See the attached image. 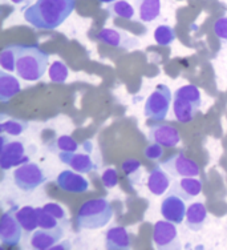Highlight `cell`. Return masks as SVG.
<instances>
[{
  "label": "cell",
  "instance_id": "1",
  "mask_svg": "<svg viewBox=\"0 0 227 250\" xmlns=\"http://www.w3.org/2000/svg\"><path fill=\"white\" fill-rule=\"evenodd\" d=\"M75 5V0H36L24 10V19L34 28L52 31L71 16Z\"/></svg>",
  "mask_w": 227,
  "mask_h": 250
},
{
  "label": "cell",
  "instance_id": "2",
  "mask_svg": "<svg viewBox=\"0 0 227 250\" xmlns=\"http://www.w3.org/2000/svg\"><path fill=\"white\" fill-rule=\"evenodd\" d=\"M16 73L25 82H38L47 72L49 55L38 45L14 44Z\"/></svg>",
  "mask_w": 227,
  "mask_h": 250
},
{
  "label": "cell",
  "instance_id": "3",
  "mask_svg": "<svg viewBox=\"0 0 227 250\" xmlns=\"http://www.w3.org/2000/svg\"><path fill=\"white\" fill-rule=\"evenodd\" d=\"M113 217V208L107 198H95L82 204L76 216L80 230L100 229L109 224Z\"/></svg>",
  "mask_w": 227,
  "mask_h": 250
},
{
  "label": "cell",
  "instance_id": "4",
  "mask_svg": "<svg viewBox=\"0 0 227 250\" xmlns=\"http://www.w3.org/2000/svg\"><path fill=\"white\" fill-rule=\"evenodd\" d=\"M171 100H173V95L170 92V88L165 84H160L148 97L144 113L150 120L164 121L169 113Z\"/></svg>",
  "mask_w": 227,
  "mask_h": 250
},
{
  "label": "cell",
  "instance_id": "5",
  "mask_svg": "<svg viewBox=\"0 0 227 250\" xmlns=\"http://www.w3.org/2000/svg\"><path fill=\"white\" fill-rule=\"evenodd\" d=\"M47 181V176L38 164L25 163L14 170V183L23 192H34Z\"/></svg>",
  "mask_w": 227,
  "mask_h": 250
},
{
  "label": "cell",
  "instance_id": "6",
  "mask_svg": "<svg viewBox=\"0 0 227 250\" xmlns=\"http://www.w3.org/2000/svg\"><path fill=\"white\" fill-rule=\"evenodd\" d=\"M161 167L171 177H197L199 176V165L194 160L186 157L182 152L173 154L161 163Z\"/></svg>",
  "mask_w": 227,
  "mask_h": 250
},
{
  "label": "cell",
  "instance_id": "7",
  "mask_svg": "<svg viewBox=\"0 0 227 250\" xmlns=\"http://www.w3.org/2000/svg\"><path fill=\"white\" fill-rule=\"evenodd\" d=\"M29 157L25 153V146L21 141H8L1 136V152H0V167L3 170L20 167L28 163Z\"/></svg>",
  "mask_w": 227,
  "mask_h": 250
},
{
  "label": "cell",
  "instance_id": "8",
  "mask_svg": "<svg viewBox=\"0 0 227 250\" xmlns=\"http://www.w3.org/2000/svg\"><path fill=\"white\" fill-rule=\"evenodd\" d=\"M18 207L11 208L10 210L3 214L0 221V241L4 246L19 245L21 240V230L23 228L16 218Z\"/></svg>",
  "mask_w": 227,
  "mask_h": 250
},
{
  "label": "cell",
  "instance_id": "9",
  "mask_svg": "<svg viewBox=\"0 0 227 250\" xmlns=\"http://www.w3.org/2000/svg\"><path fill=\"white\" fill-rule=\"evenodd\" d=\"M177 224L168 220H162L154 224L153 228V242L157 249H177L178 244V231Z\"/></svg>",
  "mask_w": 227,
  "mask_h": 250
},
{
  "label": "cell",
  "instance_id": "10",
  "mask_svg": "<svg viewBox=\"0 0 227 250\" xmlns=\"http://www.w3.org/2000/svg\"><path fill=\"white\" fill-rule=\"evenodd\" d=\"M188 208L185 205V200L177 194L169 193L166 197L162 200L161 204V214L165 220H168L174 224H182L186 218Z\"/></svg>",
  "mask_w": 227,
  "mask_h": 250
},
{
  "label": "cell",
  "instance_id": "11",
  "mask_svg": "<svg viewBox=\"0 0 227 250\" xmlns=\"http://www.w3.org/2000/svg\"><path fill=\"white\" fill-rule=\"evenodd\" d=\"M149 140L151 143H157L165 148H174L179 144L181 136L175 126L162 123V124H153L150 126Z\"/></svg>",
  "mask_w": 227,
  "mask_h": 250
},
{
  "label": "cell",
  "instance_id": "12",
  "mask_svg": "<svg viewBox=\"0 0 227 250\" xmlns=\"http://www.w3.org/2000/svg\"><path fill=\"white\" fill-rule=\"evenodd\" d=\"M58 159L63 164L71 167L78 173H91L97 170V164L88 153H77V152H58Z\"/></svg>",
  "mask_w": 227,
  "mask_h": 250
},
{
  "label": "cell",
  "instance_id": "13",
  "mask_svg": "<svg viewBox=\"0 0 227 250\" xmlns=\"http://www.w3.org/2000/svg\"><path fill=\"white\" fill-rule=\"evenodd\" d=\"M56 184L61 190L69 193H84L91 187L89 181L82 176V173H78L76 170H63L57 176Z\"/></svg>",
  "mask_w": 227,
  "mask_h": 250
},
{
  "label": "cell",
  "instance_id": "14",
  "mask_svg": "<svg viewBox=\"0 0 227 250\" xmlns=\"http://www.w3.org/2000/svg\"><path fill=\"white\" fill-rule=\"evenodd\" d=\"M64 230V226H60L57 229H36L29 238V244L34 249L38 250L52 249L63 238Z\"/></svg>",
  "mask_w": 227,
  "mask_h": 250
},
{
  "label": "cell",
  "instance_id": "15",
  "mask_svg": "<svg viewBox=\"0 0 227 250\" xmlns=\"http://www.w3.org/2000/svg\"><path fill=\"white\" fill-rule=\"evenodd\" d=\"M202 192V181L195 177H182L171 185L170 193L177 194L185 201H190Z\"/></svg>",
  "mask_w": 227,
  "mask_h": 250
},
{
  "label": "cell",
  "instance_id": "16",
  "mask_svg": "<svg viewBox=\"0 0 227 250\" xmlns=\"http://www.w3.org/2000/svg\"><path fill=\"white\" fill-rule=\"evenodd\" d=\"M97 39L101 43L114 47V48H133L137 45V42L134 39L129 38L126 34L114 28L101 29L97 35Z\"/></svg>",
  "mask_w": 227,
  "mask_h": 250
},
{
  "label": "cell",
  "instance_id": "17",
  "mask_svg": "<svg viewBox=\"0 0 227 250\" xmlns=\"http://www.w3.org/2000/svg\"><path fill=\"white\" fill-rule=\"evenodd\" d=\"M170 174L165 170L162 167L157 165L150 170L149 177H148V188L149 192L154 196H164L170 188Z\"/></svg>",
  "mask_w": 227,
  "mask_h": 250
},
{
  "label": "cell",
  "instance_id": "18",
  "mask_svg": "<svg viewBox=\"0 0 227 250\" xmlns=\"http://www.w3.org/2000/svg\"><path fill=\"white\" fill-rule=\"evenodd\" d=\"M105 248L108 250L131 249V236L124 226H112L105 234Z\"/></svg>",
  "mask_w": 227,
  "mask_h": 250
},
{
  "label": "cell",
  "instance_id": "19",
  "mask_svg": "<svg viewBox=\"0 0 227 250\" xmlns=\"http://www.w3.org/2000/svg\"><path fill=\"white\" fill-rule=\"evenodd\" d=\"M206 220H208V209L205 207V204H202V202H193L188 208L185 224H186V226L190 230H202V228L206 224Z\"/></svg>",
  "mask_w": 227,
  "mask_h": 250
},
{
  "label": "cell",
  "instance_id": "20",
  "mask_svg": "<svg viewBox=\"0 0 227 250\" xmlns=\"http://www.w3.org/2000/svg\"><path fill=\"white\" fill-rule=\"evenodd\" d=\"M199 108L193 103L184 100L181 97H173V111L175 119L182 124L191 123Z\"/></svg>",
  "mask_w": 227,
  "mask_h": 250
},
{
  "label": "cell",
  "instance_id": "21",
  "mask_svg": "<svg viewBox=\"0 0 227 250\" xmlns=\"http://www.w3.org/2000/svg\"><path fill=\"white\" fill-rule=\"evenodd\" d=\"M138 19L144 23H150L155 20L161 14V0H133Z\"/></svg>",
  "mask_w": 227,
  "mask_h": 250
},
{
  "label": "cell",
  "instance_id": "22",
  "mask_svg": "<svg viewBox=\"0 0 227 250\" xmlns=\"http://www.w3.org/2000/svg\"><path fill=\"white\" fill-rule=\"evenodd\" d=\"M20 83L11 73H7V71L0 72V101L1 103H8L12 97L16 96L20 92Z\"/></svg>",
  "mask_w": 227,
  "mask_h": 250
},
{
  "label": "cell",
  "instance_id": "23",
  "mask_svg": "<svg viewBox=\"0 0 227 250\" xmlns=\"http://www.w3.org/2000/svg\"><path fill=\"white\" fill-rule=\"evenodd\" d=\"M16 218L20 222L25 233H34L39 228V218H38V208L23 207L18 208L16 210Z\"/></svg>",
  "mask_w": 227,
  "mask_h": 250
},
{
  "label": "cell",
  "instance_id": "24",
  "mask_svg": "<svg viewBox=\"0 0 227 250\" xmlns=\"http://www.w3.org/2000/svg\"><path fill=\"white\" fill-rule=\"evenodd\" d=\"M173 97H181L184 100L190 101V103L195 104L198 108H201V105H202V99H201L199 88L197 85H193V84H188V85L178 88L177 91L174 92Z\"/></svg>",
  "mask_w": 227,
  "mask_h": 250
},
{
  "label": "cell",
  "instance_id": "25",
  "mask_svg": "<svg viewBox=\"0 0 227 250\" xmlns=\"http://www.w3.org/2000/svg\"><path fill=\"white\" fill-rule=\"evenodd\" d=\"M108 11L112 16H117L122 19L131 20L134 18V8L132 7L131 3H128L125 0H117L114 3H111Z\"/></svg>",
  "mask_w": 227,
  "mask_h": 250
},
{
  "label": "cell",
  "instance_id": "26",
  "mask_svg": "<svg viewBox=\"0 0 227 250\" xmlns=\"http://www.w3.org/2000/svg\"><path fill=\"white\" fill-rule=\"evenodd\" d=\"M122 172L128 176L132 185L141 183V161L135 159L125 160L121 165Z\"/></svg>",
  "mask_w": 227,
  "mask_h": 250
},
{
  "label": "cell",
  "instance_id": "27",
  "mask_svg": "<svg viewBox=\"0 0 227 250\" xmlns=\"http://www.w3.org/2000/svg\"><path fill=\"white\" fill-rule=\"evenodd\" d=\"M29 123L25 120H18V119H10V120L3 121L0 124V130L8 136H20L23 132L28 129Z\"/></svg>",
  "mask_w": 227,
  "mask_h": 250
},
{
  "label": "cell",
  "instance_id": "28",
  "mask_svg": "<svg viewBox=\"0 0 227 250\" xmlns=\"http://www.w3.org/2000/svg\"><path fill=\"white\" fill-rule=\"evenodd\" d=\"M175 38H177L175 31H174V28H171L170 25H158L154 31L155 43L158 44V45H162V47H168V45H170V44L175 40Z\"/></svg>",
  "mask_w": 227,
  "mask_h": 250
},
{
  "label": "cell",
  "instance_id": "29",
  "mask_svg": "<svg viewBox=\"0 0 227 250\" xmlns=\"http://www.w3.org/2000/svg\"><path fill=\"white\" fill-rule=\"evenodd\" d=\"M0 65L7 72H16V53H15L14 44L5 47L1 51V53H0Z\"/></svg>",
  "mask_w": 227,
  "mask_h": 250
},
{
  "label": "cell",
  "instance_id": "30",
  "mask_svg": "<svg viewBox=\"0 0 227 250\" xmlns=\"http://www.w3.org/2000/svg\"><path fill=\"white\" fill-rule=\"evenodd\" d=\"M38 218H39V229H57L60 226L67 228L44 208H38Z\"/></svg>",
  "mask_w": 227,
  "mask_h": 250
},
{
  "label": "cell",
  "instance_id": "31",
  "mask_svg": "<svg viewBox=\"0 0 227 250\" xmlns=\"http://www.w3.org/2000/svg\"><path fill=\"white\" fill-rule=\"evenodd\" d=\"M49 79L54 83H57V84H63L65 83V80L68 79V75H69V69L64 64L63 62H54V64L49 67Z\"/></svg>",
  "mask_w": 227,
  "mask_h": 250
},
{
  "label": "cell",
  "instance_id": "32",
  "mask_svg": "<svg viewBox=\"0 0 227 250\" xmlns=\"http://www.w3.org/2000/svg\"><path fill=\"white\" fill-rule=\"evenodd\" d=\"M78 148L80 145L77 144V141L73 140L71 136H60L52 146V149L58 152H77Z\"/></svg>",
  "mask_w": 227,
  "mask_h": 250
},
{
  "label": "cell",
  "instance_id": "33",
  "mask_svg": "<svg viewBox=\"0 0 227 250\" xmlns=\"http://www.w3.org/2000/svg\"><path fill=\"white\" fill-rule=\"evenodd\" d=\"M44 209L47 210L48 213H51L52 216H55L57 218L58 221L64 224L65 226H68V218L67 214H65V210L63 209V207L60 204H56V202H48L44 205Z\"/></svg>",
  "mask_w": 227,
  "mask_h": 250
},
{
  "label": "cell",
  "instance_id": "34",
  "mask_svg": "<svg viewBox=\"0 0 227 250\" xmlns=\"http://www.w3.org/2000/svg\"><path fill=\"white\" fill-rule=\"evenodd\" d=\"M101 181L102 185L107 188V189H112V188L117 187V184H118V173H117L116 169H105L101 174Z\"/></svg>",
  "mask_w": 227,
  "mask_h": 250
},
{
  "label": "cell",
  "instance_id": "35",
  "mask_svg": "<svg viewBox=\"0 0 227 250\" xmlns=\"http://www.w3.org/2000/svg\"><path fill=\"white\" fill-rule=\"evenodd\" d=\"M144 154H145L146 159L151 160V161H157V160H160L164 156V146L157 144V143H153V144L146 146Z\"/></svg>",
  "mask_w": 227,
  "mask_h": 250
},
{
  "label": "cell",
  "instance_id": "36",
  "mask_svg": "<svg viewBox=\"0 0 227 250\" xmlns=\"http://www.w3.org/2000/svg\"><path fill=\"white\" fill-rule=\"evenodd\" d=\"M214 34L222 43L227 44V18H219L214 23Z\"/></svg>",
  "mask_w": 227,
  "mask_h": 250
},
{
  "label": "cell",
  "instance_id": "37",
  "mask_svg": "<svg viewBox=\"0 0 227 250\" xmlns=\"http://www.w3.org/2000/svg\"><path fill=\"white\" fill-rule=\"evenodd\" d=\"M69 248H71V245L68 244V241H65V242L60 244V245H55L52 249H69Z\"/></svg>",
  "mask_w": 227,
  "mask_h": 250
},
{
  "label": "cell",
  "instance_id": "38",
  "mask_svg": "<svg viewBox=\"0 0 227 250\" xmlns=\"http://www.w3.org/2000/svg\"><path fill=\"white\" fill-rule=\"evenodd\" d=\"M12 3H15V4H24V3H27L28 0H11Z\"/></svg>",
  "mask_w": 227,
  "mask_h": 250
},
{
  "label": "cell",
  "instance_id": "39",
  "mask_svg": "<svg viewBox=\"0 0 227 250\" xmlns=\"http://www.w3.org/2000/svg\"><path fill=\"white\" fill-rule=\"evenodd\" d=\"M100 3H105V4H111V3H114L117 0H98Z\"/></svg>",
  "mask_w": 227,
  "mask_h": 250
}]
</instances>
